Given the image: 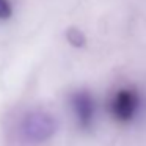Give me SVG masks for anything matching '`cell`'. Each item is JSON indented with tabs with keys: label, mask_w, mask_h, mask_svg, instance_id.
Wrapping results in <instances>:
<instances>
[{
	"label": "cell",
	"mask_w": 146,
	"mask_h": 146,
	"mask_svg": "<svg viewBox=\"0 0 146 146\" xmlns=\"http://www.w3.org/2000/svg\"><path fill=\"white\" fill-rule=\"evenodd\" d=\"M58 129V123L50 113L42 110L30 111L21 123L22 138L29 143H42L55 135Z\"/></svg>",
	"instance_id": "6da1fadb"
},
{
	"label": "cell",
	"mask_w": 146,
	"mask_h": 146,
	"mask_svg": "<svg viewBox=\"0 0 146 146\" xmlns=\"http://www.w3.org/2000/svg\"><path fill=\"white\" fill-rule=\"evenodd\" d=\"M140 96L132 88H123L115 93L110 102V113L119 123H130L138 113Z\"/></svg>",
	"instance_id": "7a4b0ae2"
},
{
	"label": "cell",
	"mask_w": 146,
	"mask_h": 146,
	"mask_svg": "<svg viewBox=\"0 0 146 146\" xmlns=\"http://www.w3.org/2000/svg\"><path fill=\"white\" fill-rule=\"evenodd\" d=\"M71 107L80 129L88 130L94 123V101L88 91H76L71 96Z\"/></svg>",
	"instance_id": "3957f363"
},
{
	"label": "cell",
	"mask_w": 146,
	"mask_h": 146,
	"mask_svg": "<svg viewBox=\"0 0 146 146\" xmlns=\"http://www.w3.org/2000/svg\"><path fill=\"white\" fill-rule=\"evenodd\" d=\"M66 38H68V41H69L72 46H76V47H80V46L85 44V36H83L82 32H79L77 29H69L68 30Z\"/></svg>",
	"instance_id": "277c9868"
},
{
	"label": "cell",
	"mask_w": 146,
	"mask_h": 146,
	"mask_svg": "<svg viewBox=\"0 0 146 146\" xmlns=\"http://www.w3.org/2000/svg\"><path fill=\"white\" fill-rule=\"evenodd\" d=\"M13 14V7L10 0H0V21H7Z\"/></svg>",
	"instance_id": "5b68a950"
}]
</instances>
